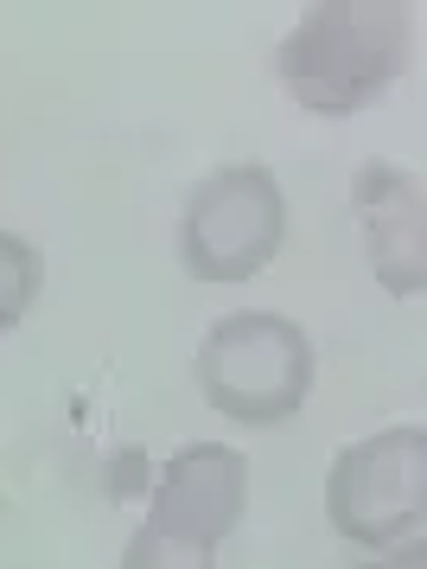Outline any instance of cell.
Listing matches in <instances>:
<instances>
[{
    "label": "cell",
    "instance_id": "obj_1",
    "mask_svg": "<svg viewBox=\"0 0 427 569\" xmlns=\"http://www.w3.org/2000/svg\"><path fill=\"white\" fill-rule=\"evenodd\" d=\"M199 385L224 416L243 422H281L287 410L306 403L313 385V346L301 327L275 313H236L199 352Z\"/></svg>",
    "mask_w": 427,
    "mask_h": 569
},
{
    "label": "cell",
    "instance_id": "obj_2",
    "mask_svg": "<svg viewBox=\"0 0 427 569\" xmlns=\"http://www.w3.org/2000/svg\"><path fill=\"white\" fill-rule=\"evenodd\" d=\"M332 525L370 550H396L421 525V429H389L332 467Z\"/></svg>",
    "mask_w": 427,
    "mask_h": 569
},
{
    "label": "cell",
    "instance_id": "obj_3",
    "mask_svg": "<svg viewBox=\"0 0 427 569\" xmlns=\"http://www.w3.org/2000/svg\"><path fill=\"white\" fill-rule=\"evenodd\" d=\"M275 237H281V199L262 167H230L217 180H204V192L185 211V262L211 282L262 269L275 257Z\"/></svg>",
    "mask_w": 427,
    "mask_h": 569
},
{
    "label": "cell",
    "instance_id": "obj_4",
    "mask_svg": "<svg viewBox=\"0 0 427 569\" xmlns=\"http://www.w3.org/2000/svg\"><path fill=\"white\" fill-rule=\"evenodd\" d=\"M383 32H389L383 13H319L287 46L294 97H306V103H319V109L364 103L389 78V64H396V39H383Z\"/></svg>",
    "mask_w": 427,
    "mask_h": 569
},
{
    "label": "cell",
    "instance_id": "obj_5",
    "mask_svg": "<svg viewBox=\"0 0 427 569\" xmlns=\"http://www.w3.org/2000/svg\"><path fill=\"white\" fill-rule=\"evenodd\" d=\"M236 506H243V461L230 448H185L166 480H160V506H153V525L166 531H185L199 543H217L236 525Z\"/></svg>",
    "mask_w": 427,
    "mask_h": 569
},
{
    "label": "cell",
    "instance_id": "obj_6",
    "mask_svg": "<svg viewBox=\"0 0 427 569\" xmlns=\"http://www.w3.org/2000/svg\"><path fill=\"white\" fill-rule=\"evenodd\" d=\"M122 569H211V543L185 538V531H166V525H153L148 518Z\"/></svg>",
    "mask_w": 427,
    "mask_h": 569
},
{
    "label": "cell",
    "instance_id": "obj_7",
    "mask_svg": "<svg viewBox=\"0 0 427 569\" xmlns=\"http://www.w3.org/2000/svg\"><path fill=\"white\" fill-rule=\"evenodd\" d=\"M32 282H39V262H32V250H26L20 237L0 231V327H13V320L26 313Z\"/></svg>",
    "mask_w": 427,
    "mask_h": 569
},
{
    "label": "cell",
    "instance_id": "obj_8",
    "mask_svg": "<svg viewBox=\"0 0 427 569\" xmlns=\"http://www.w3.org/2000/svg\"><path fill=\"white\" fill-rule=\"evenodd\" d=\"M389 569H421V550L408 543V550H403V557H396V563H389Z\"/></svg>",
    "mask_w": 427,
    "mask_h": 569
}]
</instances>
